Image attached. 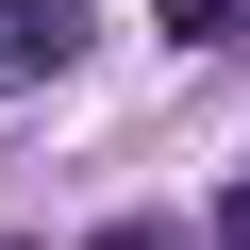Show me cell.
<instances>
[{
    "mask_svg": "<svg viewBox=\"0 0 250 250\" xmlns=\"http://www.w3.org/2000/svg\"><path fill=\"white\" fill-rule=\"evenodd\" d=\"M100 250H184V233H167V217H117V233H100Z\"/></svg>",
    "mask_w": 250,
    "mask_h": 250,
    "instance_id": "cell-2",
    "label": "cell"
},
{
    "mask_svg": "<svg viewBox=\"0 0 250 250\" xmlns=\"http://www.w3.org/2000/svg\"><path fill=\"white\" fill-rule=\"evenodd\" d=\"M67 50H83L67 0H0V67H67Z\"/></svg>",
    "mask_w": 250,
    "mask_h": 250,
    "instance_id": "cell-1",
    "label": "cell"
},
{
    "mask_svg": "<svg viewBox=\"0 0 250 250\" xmlns=\"http://www.w3.org/2000/svg\"><path fill=\"white\" fill-rule=\"evenodd\" d=\"M217 17H233V0H167V34H217Z\"/></svg>",
    "mask_w": 250,
    "mask_h": 250,
    "instance_id": "cell-3",
    "label": "cell"
}]
</instances>
